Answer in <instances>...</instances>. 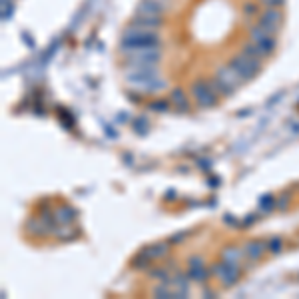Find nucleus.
<instances>
[{
    "label": "nucleus",
    "instance_id": "1",
    "mask_svg": "<svg viewBox=\"0 0 299 299\" xmlns=\"http://www.w3.org/2000/svg\"><path fill=\"white\" fill-rule=\"evenodd\" d=\"M128 46H160V34L156 28L140 26L132 22V26H128L122 34L120 48H128Z\"/></svg>",
    "mask_w": 299,
    "mask_h": 299
},
{
    "label": "nucleus",
    "instance_id": "2",
    "mask_svg": "<svg viewBox=\"0 0 299 299\" xmlns=\"http://www.w3.org/2000/svg\"><path fill=\"white\" fill-rule=\"evenodd\" d=\"M243 82V78L229 64L225 66H220L216 70V76L209 80V86L213 88V92L218 96H229L233 94V90H238V86Z\"/></svg>",
    "mask_w": 299,
    "mask_h": 299
},
{
    "label": "nucleus",
    "instance_id": "3",
    "mask_svg": "<svg viewBox=\"0 0 299 299\" xmlns=\"http://www.w3.org/2000/svg\"><path fill=\"white\" fill-rule=\"evenodd\" d=\"M122 52L128 64H160L162 46H128Z\"/></svg>",
    "mask_w": 299,
    "mask_h": 299
},
{
    "label": "nucleus",
    "instance_id": "4",
    "mask_svg": "<svg viewBox=\"0 0 299 299\" xmlns=\"http://www.w3.org/2000/svg\"><path fill=\"white\" fill-rule=\"evenodd\" d=\"M128 88L140 94H160L162 90L168 88L166 80H162L160 76H148V78H136V76H124Z\"/></svg>",
    "mask_w": 299,
    "mask_h": 299
},
{
    "label": "nucleus",
    "instance_id": "5",
    "mask_svg": "<svg viewBox=\"0 0 299 299\" xmlns=\"http://www.w3.org/2000/svg\"><path fill=\"white\" fill-rule=\"evenodd\" d=\"M191 98L196 100V104L200 108H213L218 106L220 96L213 92V88L209 86V80H198L191 86Z\"/></svg>",
    "mask_w": 299,
    "mask_h": 299
},
{
    "label": "nucleus",
    "instance_id": "6",
    "mask_svg": "<svg viewBox=\"0 0 299 299\" xmlns=\"http://www.w3.org/2000/svg\"><path fill=\"white\" fill-rule=\"evenodd\" d=\"M260 62L262 60H255V58L240 52V54H236V56L229 60V66L242 76L243 82H245V80H251L253 76L260 72Z\"/></svg>",
    "mask_w": 299,
    "mask_h": 299
},
{
    "label": "nucleus",
    "instance_id": "7",
    "mask_svg": "<svg viewBox=\"0 0 299 299\" xmlns=\"http://www.w3.org/2000/svg\"><path fill=\"white\" fill-rule=\"evenodd\" d=\"M211 273L222 281L224 285H233L236 281L240 280V275H242V267H240V263H231L222 260V262L216 263L211 267Z\"/></svg>",
    "mask_w": 299,
    "mask_h": 299
},
{
    "label": "nucleus",
    "instance_id": "8",
    "mask_svg": "<svg viewBox=\"0 0 299 299\" xmlns=\"http://www.w3.org/2000/svg\"><path fill=\"white\" fill-rule=\"evenodd\" d=\"M249 38H251V42H255V44L262 48V52L265 56H269V54L275 50V44H277V42H275V34L263 30L260 24H255V26L249 28Z\"/></svg>",
    "mask_w": 299,
    "mask_h": 299
},
{
    "label": "nucleus",
    "instance_id": "9",
    "mask_svg": "<svg viewBox=\"0 0 299 299\" xmlns=\"http://www.w3.org/2000/svg\"><path fill=\"white\" fill-rule=\"evenodd\" d=\"M258 24L262 26L263 30L275 34L281 26V10L280 8H265L262 14H260V22Z\"/></svg>",
    "mask_w": 299,
    "mask_h": 299
},
{
    "label": "nucleus",
    "instance_id": "10",
    "mask_svg": "<svg viewBox=\"0 0 299 299\" xmlns=\"http://www.w3.org/2000/svg\"><path fill=\"white\" fill-rule=\"evenodd\" d=\"M187 275L191 281H198V283H206L209 280V269L204 265L202 258H191L187 262Z\"/></svg>",
    "mask_w": 299,
    "mask_h": 299
},
{
    "label": "nucleus",
    "instance_id": "11",
    "mask_svg": "<svg viewBox=\"0 0 299 299\" xmlns=\"http://www.w3.org/2000/svg\"><path fill=\"white\" fill-rule=\"evenodd\" d=\"M136 78H148V76H160L158 64H128L126 62V74Z\"/></svg>",
    "mask_w": 299,
    "mask_h": 299
},
{
    "label": "nucleus",
    "instance_id": "12",
    "mask_svg": "<svg viewBox=\"0 0 299 299\" xmlns=\"http://www.w3.org/2000/svg\"><path fill=\"white\" fill-rule=\"evenodd\" d=\"M265 251H267V242H263V240H249L243 245V255L247 260H253V262L263 258Z\"/></svg>",
    "mask_w": 299,
    "mask_h": 299
},
{
    "label": "nucleus",
    "instance_id": "13",
    "mask_svg": "<svg viewBox=\"0 0 299 299\" xmlns=\"http://www.w3.org/2000/svg\"><path fill=\"white\" fill-rule=\"evenodd\" d=\"M164 12H166L164 4L156 0H142L136 8V14H146V16H164Z\"/></svg>",
    "mask_w": 299,
    "mask_h": 299
},
{
    "label": "nucleus",
    "instance_id": "14",
    "mask_svg": "<svg viewBox=\"0 0 299 299\" xmlns=\"http://www.w3.org/2000/svg\"><path fill=\"white\" fill-rule=\"evenodd\" d=\"M169 102H172V106H176L180 112H187L189 110V102H187L186 94L182 88H174L172 92H169Z\"/></svg>",
    "mask_w": 299,
    "mask_h": 299
},
{
    "label": "nucleus",
    "instance_id": "15",
    "mask_svg": "<svg viewBox=\"0 0 299 299\" xmlns=\"http://www.w3.org/2000/svg\"><path fill=\"white\" fill-rule=\"evenodd\" d=\"M74 218H76V211L70 206H60V207H56V211H54V222H58V224H62V225L72 224Z\"/></svg>",
    "mask_w": 299,
    "mask_h": 299
},
{
    "label": "nucleus",
    "instance_id": "16",
    "mask_svg": "<svg viewBox=\"0 0 299 299\" xmlns=\"http://www.w3.org/2000/svg\"><path fill=\"white\" fill-rule=\"evenodd\" d=\"M164 22V16H146V14H136L134 16V24H140V26H148V28H160Z\"/></svg>",
    "mask_w": 299,
    "mask_h": 299
},
{
    "label": "nucleus",
    "instance_id": "17",
    "mask_svg": "<svg viewBox=\"0 0 299 299\" xmlns=\"http://www.w3.org/2000/svg\"><path fill=\"white\" fill-rule=\"evenodd\" d=\"M146 253H148L152 260H162V258H166L169 251V245L168 243H154V245H150V247H146L144 249Z\"/></svg>",
    "mask_w": 299,
    "mask_h": 299
},
{
    "label": "nucleus",
    "instance_id": "18",
    "mask_svg": "<svg viewBox=\"0 0 299 299\" xmlns=\"http://www.w3.org/2000/svg\"><path fill=\"white\" fill-rule=\"evenodd\" d=\"M242 52H243V54H247V56L255 58V60H262V58H265V54L262 52V48H260L255 42H251V40L243 44Z\"/></svg>",
    "mask_w": 299,
    "mask_h": 299
},
{
    "label": "nucleus",
    "instance_id": "19",
    "mask_svg": "<svg viewBox=\"0 0 299 299\" xmlns=\"http://www.w3.org/2000/svg\"><path fill=\"white\" fill-rule=\"evenodd\" d=\"M243 255V249H238V247H227L224 249V253H222V260L225 262H231V263H240Z\"/></svg>",
    "mask_w": 299,
    "mask_h": 299
},
{
    "label": "nucleus",
    "instance_id": "20",
    "mask_svg": "<svg viewBox=\"0 0 299 299\" xmlns=\"http://www.w3.org/2000/svg\"><path fill=\"white\" fill-rule=\"evenodd\" d=\"M169 106H172V102L169 100H154V102H150V110L152 112H168Z\"/></svg>",
    "mask_w": 299,
    "mask_h": 299
},
{
    "label": "nucleus",
    "instance_id": "21",
    "mask_svg": "<svg viewBox=\"0 0 299 299\" xmlns=\"http://www.w3.org/2000/svg\"><path fill=\"white\" fill-rule=\"evenodd\" d=\"M281 245H283V242H281L280 238H271V240L267 242V251H271V253H280Z\"/></svg>",
    "mask_w": 299,
    "mask_h": 299
},
{
    "label": "nucleus",
    "instance_id": "22",
    "mask_svg": "<svg viewBox=\"0 0 299 299\" xmlns=\"http://www.w3.org/2000/svg\"><path fill=\"white\" fill-rule=\"evenodd\" d=\"M243 14L245 16H255L258 14V4L255 2H245L243 4Z\"/></svg>",
    "mask_w": 299,
    "mask_h": 299
},
{
    "label": "nucleus",
    "instance_id": "23",
    "mask_svg": "<svg viewBox=\"0 0 299 299\" xmlns=\"http://www.w3.org/2000/svg\"><path fill=\"white\" fill-rule=\"evenodd\" d=\"M12 14V0H2V18L6 20Z\"/></svg>",
    "mask_w": 299,
    "mask_h": 299
},
{
    "label": "nucleus",
    "instance_id": "24",
    "mask_svg": "<svg viewBox=\"0 0 299 299\" xmlns=\"http://www.w3.org/2000/svg\"><path fill=\"white\" fill-rule=\"evenodd\" d=\"M275 206H277V202H273V198H271V196L263 198L262 204H260V207H262V209H265V211H269L271 207H275Z\"/></svg>",
    "mask_w": 299,
    "mask_h": 299
},
{
    "label": "nucleus",
    "instance_id": "25",
    "mask_svg": "<svg viewBox=\"0 0 299 299\" xmlns=\"http://www.w3.org/2000/svg\"><path fill=\"white\" fill-rule=\"evenodd\" d=\"M263 4H265V8H280L283 0H263Z\"/></svg>",
    "mask_w": 299,
    "mask_h": 299
},
{
    "label": "nucleus",
    "instance_id": "26",
    "mask_svg": "<svg viewBox=\"0 0 299 299\" xmlns=\"http://www.w3.org/2000/svg\"><path fill=\"white\" fill-rule=\"evenodd\" d=\"M156 2H160V4H164V6H166V4H168L169 0H156Z\"/></svg>",
    "mask_w": 299,
    "mask_h": 299
}]
</instances>
